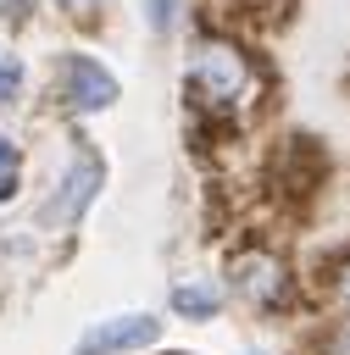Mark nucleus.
I'll return each instance as SVG.
<instances>
[{
  "mask_svg": "<svg viewBox=\"0 0 350 355\" xmlns=\"http://www.w3.org/2000/svg\"><path fill=\"white\" fill-rule=\"evenodd\" d=\"M156 316H106V322H94L83 338H78V349L72 355H122V349H144V344H156Z\"/></svg>",
  "mask_w": 350,
  "mask_h": 355,
  "instance_id": "4",
  "label": "nucleus"
},
{
  "mask_svg": "<svg viewBox=\"0 0 350 355\" xmlns=\"http://www.w3.org/2000/svg\"><path fill=\"white\" fill-rule=\"evenodd\" d=\"M11 166H17V150H11L6 139H0V172H11Z\"/></svg>",
  "mask_w": 350,
  "mask_h": 355,
  "instance_id": "11",
  "label": "nucleus"
},
{
  "mask_svg": "<svg viewBox=\"0 0 350 355\" xmlns=\"http://www.w3.org/2000/svg\"><path fill=\"white\" fill-rule=\"evenodd\" d=\"M17 89H22V67H17V61H6V67H0V105H6V100H17Z\"/></svg>",
  "mask_w": 350,
  "mask_h": 355,
  "instance_id": "8",
  "label": "nucleus"
},
{
  "mask_svg": "<svg viewBox=\"0 0 350 355\" xmlns=\"http://www.w3.org/2000/svg\"><path fill=\"white\" fill-rule=\"evenodd\" d=\"M56 6H67V11H89V6H100V0H56Z\"/></svg>",
  "mask_w": 350,
  "mask_h": 355,
  "instance_id": "13",
  "label": "nucleus"
},
{
  "mask_svg": "<svg viewBox=\"0 0 350 355\" xmlns=\"http://www.w3.org/2000/svg\"><path fill=\"white\" fill-rule=\"evenodd\" d=\"M94 189H100V161L83 150V155H72V166H67V178H61V194L44 205V222H78L83 205L94 200Z\"/></svg>",
  "mask_w": 350,
  "mask_h": 355,
  "instance_id": "5",
  "label": "nucleus"
},
{
  "mask_svg": "<svg viewBox=\"0 0 350 355\" xmlns=\"http://www.w3.org/2000/svg\"><path fill=\"white\" fill-rule=\"evenodd\" d=\"M189 89H194V100L206 111H233L250 94V61H244V50L228 44V39L194 44V55H189Z\"/></svg>",
  "mask_w": 350,
  "mask_h": 355,
  "instance_id": "1",
  "label": "nucleus"
},
{
  "mask_svg": "<svg viewBox=\"0 0 350 355\" xmlns=\"http://www.w3.org/2000/svg\"><path fill=\"white\" fill-rule=\"evenodd\" d=\"M17 194V172H0V200H11Z\"/></svg>",
  "mask_w": 350,
  "mask_h": 355,
  "instance_id": "10",
  "label": "nucleus"
},
{
  "mask_svg": "<svg viewBox=\"0 0 350 355\" xmlns=\"http://www.w3.org/2000/svg\"><path fill=\"white\" fill-rule=\"evenodd\" d=\"M144 17H150L156 33H172V22H178V0H144Z\"/></svg>",
  "mask_w": 350,
  "mask_h": 355,
  "instance_id": "7",
  "label": "nucleus"
},
{
  "mask_svg": "<svg viewBox=\"0 0 350 355\" xmlns=\"http://www.w3.org/2000/svg\"><path fill=\"white\" fill-rule=\"evenodd\" d=\"M339 300H344V305H350V266H344V272H339Z\"/></svg>",
  "mask_w": 350,
  "mask_h": 355,
  "instance_id": "12",
  "label": "nucleus"
},
{
  "mask_svg": "<svg viewBox=\"0 0 350 355\" xmlns=\"http://www.w3.org/2000/svg\"><path fill=\"white\" fill-rule=\"evenodd\" d=\"M328 355H350V322H344V327L328 338Z\"/></svg>",
  "mask_w": 350,
  "mask_h": 355,
  "instance_id": "9",
  "label": "nucleus"
},
{
  "mask_svg": "<svg viewBox=\"0 0 350 355\" xmlns=\"http://www.w3.org/2000/svg\"><path fill=\"white\" fill-rule=\"evenodd\" d=\"M61 94H67L72 111H106L117 100V78L94 55H67L61 61Z\"/></svg>",
  "mask_w": 350,
  "mask_h": 355,
  "instance_id": "3",
  "label": "nucleus"
},
{
  "mask_svg": "<svg viewBox=\"0 0 350 355\" xmlns=\"http://www.w3.org/2000/svg\"><path fill=\"white\" fill-rule=\"evenodd\" d=\"M172 311L189 316V322H206V316L222 311V294H217L211 283H178V288H172Z\"/></svg>",
  "mask_w": 350,
  "mask_h": 355,
  "instance_id": "6",
  "label": "nucleus"
},
{
  "mask_svg": "<svg viewBox=\"0 0 350 355\" xmlns=\"http://www.w3.org/2000/svg\"><path fill=\"white\" fill-rule=\"evenodd\" d=\"M228 283H233V294L250 300V305H278L283 288H289L283 261L267 255V250H239V255L228 261Z\"/></svg>",
  "mask_w": 350,
  "mask_h": 355,
  "instance_id": "2",
  "label": "nucleus"
}]
</instances>
